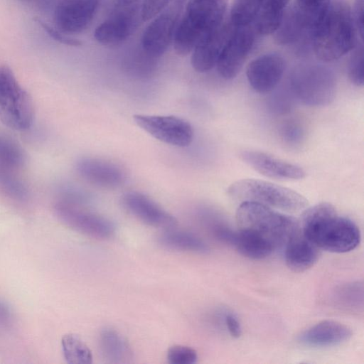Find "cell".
<instances>
[{"instance_id": "f1b7e54d", "label": "cell", "mask_w": 364, "mask_h": 364, "mask_svg": "<svg viewBox=\"0 0 364 364\" xmlns=\"http://www.w3.org/2000/svg\"><path fill=\"white\" fill-rule=\"evenodd\" d=\"M260 0H236L230 11L229 20L233 27L252 24Z\"/></svg>"}, {"instance_id": "52a82bcc", "label": "cell", "mask_w": 364, "mask_h": 364, "mask_svg": "<svg viewBox=\"0 0 364 364\" xmlns=\"http://www.w3.org/2000/svg\"><path fill=\"white\" fill-rule=\"evenodd\" d=\"M144 0H113L107 18L97 26L101 40L114 46L127 40L144 22Z\"/></svg>"}, {"instance_id": "603a6c76", "label": "cell", "mask_w": 364, "mask_h": 364, "mask_svg": "<svg viewBox=\"0 0 364 364\" xmlns=\"http://www.w3.org/2000/svg\"><path fill=\"white\" fill-rule=\"evenodd\" d=\"M289 0H260L252 26L258 34H274L278 28Z\"/></svg>"}, {"instance_id": "8d00e7d4", "label": "cell", "mask_w": 364, "mask_h": 364, "mask_svg": "<svg viewBox=\"0 0 364 364\" xmlns=\"http://www.w3.org/2000/svg\"><path fill=\"white\" fill-rule=\"evenodd\" d=\"M225 322L227 328L232 338H237L241 336V326L238 319L234 314H226L225 316Z\"/></svg>"}, {"instance_id": "9a60e30c", "label": "cell", "mask_w": 364, "mask_h": 364, "mask_svg": "<svg viewBox=\"0 0 364 364\" xmlns=\"http://www.w3.org/2000/svg\"><path fill=\"white\" fill-rule=\"evenodd\" d=\"M285 70L284 58L277 53L263 54L252 60L246 69L249 85L257 92L272 91L280 82Z\"/></svg>"}, {"instance_id": "d6986e66", "label": "cell", "mask_w": 364, "mask_h": 364, "mask_svg": "<svg viewBox=\"0 0 364 364\" xmlns=\"http://www.w3.org/2000/svg\"><path fill=\"white\" fill-rule=\"evenodd\" d=\"M351 336L352 331L347 326L326 320L304 331L299 336V341L313 348L331 347L347 341Z\"/></svg>"}, {"instance_id": "8992f818", "label": "cell", "mask_w": 364, "mask_h": 364, "mask_svg": "<svg viewBox=\"0 0 364 364\" xmlns=\"http://www.w3.org/2000/svg\"><path fill=\"white\" fill-rule=\"evenodd\" d=\"M33 118L31 95L9 66H0V122L10 129L23 131L31 127Z\"/></svg>"}, {"instance_id": "7402d4cb", "label": "cell", "mask_w": 364, "mask_h": 364, "mask_svg": "<svg viewBox=\"0 0 364 364\" xmlns=\"http://www.w3.org/2000/svg\"><path fill=\"white\" fill-rule=\"evenodd\" d=\"M310 26L307 19L294 5L287 8L282 20L274 33V41L279 45H289L302 37H309Z\"/></svg>"}, {"instance_id": "f35d334b", "label": "cell", "mask_w": 364, "mask_h": 364, "mask_svg": "<svg viewBox=\"0 0 364 364\" xmlns=\"http://www.w3.org/2000/svg\"><path fill=\"white\" fill-rule=\"evenodd\" d=\"M21 1H28V0H21Z\"/></svg>"}, {"instance_id": "ac0fdd59", "label": "cell", "mask_w": 364, "mask_h": 364, "mask_svg": "<svg viewBox=\"0 0 364 364\" xmlns=\"http://www.w3.org/2000/svg\"><path fill=\"white\" fill-rule=\"evenodd\" d=\"M75 168L84 180L102 188H117L126 180V173L120 166L102 159L82 158L76 162Z\"/></svg>"}, {"instance_id": "836d02e7", "label": "cell", "mask_w": 364, "mask_h": 364, "mask_svg": "<svg viewBox=\"0 0 364 364\" xmlns=\"http://www.w3.org/2000/svg\"><path fill=\"white\" fill-rule=\"evenodd\" d=\"M172 0H144L142 6V19L147 21L154 18L161 12Z\"/></svg>"}, {"instance_id": "ffe728a7", "label": "cell", "mask_w": 364, "mask_h": 364, "mask_svg": "<svg viewBox=\"0 0 364 364\" xmlns=\"http://www.w3.org/2000/svg\"><path fill=\"white\" fill-rule=\"evenodd\" d=\"M319 248L299 230L284 245V259L287 267L294 272H304L317 262Z\"/></svg>"}, {"instance_id": "30bf717a", "label": "cell", "mask_w": 364, "mask_h": 364, "mask_svg": "<svg viewBox=\"0 0 364 364\" xmlns=\"http://www.w3.org/2000/svg\"><path fill=\"white\" fill-rule=\"evenodd\" d=\"M135 123L154 138L171 146H189L194 136L192 125L173 115L134 114Z\"/></svg>"}, {"instance_id": "e575fe53", "label": "cell", "mask_w": 364, "mask_h": 364, "mask_svg": "<svg viewBox=\"0 0 364 364\" xmlns=\"http://www.w3.org/2000/svg\"><path fill=\"white\" fill-rule=\"evenodd\" d=\"M37 21L41 24V26L43 28V29L48 33V35L53 38L55 41L70 46H80L82 45V42L77 39L70 38L65 35H63L62 32L58 30H55L46 23L42 22L40 20H37Z\"/></svg>"}, {"instance_id": "4316f807", "label": "cell", "mask_w": 364, "mask_h": 364, "mask_svg": "<svg viewBox=\"0 0 364 364\" xmlns=\"http://www.w3.org/2000/svg\"><path fill=\"white\" fill-rule=\"evenodd\" d=\"M64 358L70 364H91L92 355L82 339L75 333H66L61 339Z\"/></svg>"}, {"instance_id": "484cf974", "label": "cell", "mask_w": 364, "mask_h": 364, "mask_svg": "<svg viewBox=\"0 0 364 364\" xmlns=\"http://www.w3.org/2000/svg\"><path fill=\"white\" fill-rule=\"evenodd\" d=\"M363 283L353 282L338 287L333 294V300L342 309L359 311L363 308Z\"/></svg>"}, {"instance_id": "e0dca14e", "label": "cell", "mask_w": 364, "mask_h": 364, "mask_svg": "<svg viewBox=\"0 0 364 364\" xmlns=\"http://www.w3.org/2000/svg\"><path fill=\"white\" fill-rule=\"evenodd\" d=\"M123 207L141 222L156 228L171 229L176 219L146 195L131 191L122 198Z\"/></svg>"}, {"instance_id": "5bb4252c", "label": "cell", "mask_w": 364, "mask_h": 364, "mask_svg": "<svg viewBox=\"0 0 364 364\" xmlns=\"http://www.w3.org/2000/svg\"><path fill=\"white\" fill-rule=\"evenodd\" d=\"M102 0H60L54 11L58 30L65 33H79L93 21Z\"/></svg>"}, {"instance_id": "3957f363", "label": "cell", "mask_w": 364, "mask_h": 364, "mask_svg": "<svg viewBox=\"0 0 364 364\" xmlns=\"http://www.w3.org/2000/svg\"><path fill=\"white\" fill-rule=\"evenodd\" d=\"M228 0H188L173 38L180 56L191 53L200 38L226 17Z\"/></svg>"}, {"instance_id": "d4e9b609", "label": "cell", "mask_w": 364, "mask_h": 364, "mask_svg": "<svg viewBox=\"0 0 364 364\" xmlns=\"http://www.w3.org/2000/svg\"><path fill=\"white\" fill-rule=\"evenodd\" d=\"M163 247L179 251L204 254L209 251L207 244L197 235L182 231L168 230L158 237Z\"/></svg>"}, {"instance_id": "4dcf8cb0", "label": "cell", "mask_w": 364, "mask_h": 364, "mask_svg": "<svg viewBox=\"0 0 364 364\" xmlns=\"http://www.w3.org/2000/svg\"><path fill=\"white\" fill-rule=\"evenodd\" d=\"M331 0H296L295 6L307 19L310 34L318 20L324 12Z\"/></svg>"}, {"instance_id": "7c38bea8", "label": "cell", "mask_w": 364, "mask_h": 364, "mask_svg": "<svg viewBox=\"0 0 364 364\" xmlns=\"http://www.w3.org/2000/svg\"><path fill=\"white\" fill-rule=\"evenodd\" d=\"M54 212L57 218L67 226L95 238H108L115 227L109 219L79 208L75 204L60 201L55 204Z\"/></svg>"}, {"instance_id": "277c9868", "label": "cell", "mask_w": 364, "mask_h": 364, "mask_svg": "<svg viewBox=\"0 0 364 364\" xmlns=\"http://www.w3.org/2000/svg\"><path fill=\"white\" fill-rule=\"evenodd\" d=\"M236 221L240 229L262 235L274 247L285 245L300 230L294 217L255 202L240 203L236 211Z\"/></svg>"}, {"instance_id": "7a4b0ae2", "label": "cell", "mask_w": 364, "mask_h": 364, "mask_svg": "<svg viewBox=\"0 0 364 364\" xmlns=\"http://www.w3.org/2000/svg\"><path fill=\"white\" fill-rule=\"evenodd\" d=\"M316 56L323 62L339 59L355 46L358 33L351 8L345 0H331L311 35Z\"/></svg>"}, {"instance_id": "4fadbf2b", "label": "cell", "mask_w": 364, "mask_h": 364, "mask_svg": "<svg viewBox=\"0 0 364 364\" xmlns=\"http://www.w3.org/2000/svg\"><path fill=\"white\" fill-rule=\"evenodd\" d=\"M234 30L229 18L207 31L191 51V63L198 73H205L216 66L219 56Z\"/></svg>"}, {"instance_id": "d6a6232c", "label": "cell", "mask_w": 364, "mask_h": 364, "mask_svg": "<svg viewBox=\"0 0 364 364\" xmlns=\"http://www.w3.org/2000/svg\"><path fill=\"white\" fill-rule=\"evenodd\" d=\"M0 184L10 195L18 198H23L27 192L24 184L13 172H0Z\"/></svg>"}, {"instance_id": "8fae6325", "label": "cell", "mask_w": 364, "mask_h": 364, "mask_svg": "<svg viewBox=\"0 0 364 364\" xmlns=\"http://www.w3.org/2000/svg\"><path fill=\"white\" fill-rule=\"evenodd\" d=\"M256 33L252 24L234 27L216 64L223 78L232 80L240 72L252 49Z\"/></svg>"}, {"instance_id": "f546056e", "label": "cell", "mask_w": 364, "mask_h": 364, "mask_svg": "<svg viewBox=\"0 0 364 364\" xmlns=\"http://www.w3.org/2000/svg\"><path fill=\"white\" fill-rule=\"evenodd\" d=\"M350 52V55L348 63V78L353 85L362 87L364 84L363 41L358 40Z\"/></svg>"}, {"instance_id": "6da1fadb", "label": "cell", "mask_w": 364, "mask_h": 364, "mask_svg": "<svg viewBox=\"0 0 364 364\" xmlns=\"http://www.w3.org/2000/svg\"><path fill=\"white\" fill-rule=\"evenodd\" d=\"M301 232L319 249L345 253L360 242V231L350 219L338 214L333 205L321 203L306 208L302 216Z\"/></svg>"}, {"instance_id": "74e56055", "label": "cell", "mask_w": 364, "mask_h": 364, "mask_svg": "<svg viewBox=\"0 0 364 364\" xmlns=\"http://www.w3.org/2000/svg\"><path fill=\"white\" fill-rule=\"evenodd\" d=\"M283 136L289 142L296 143L302 136V132L297 125L288 124L283 131Z\"/></svg>"}, {"instance_id": "2e32d148", "label": "cell", "mask_w": 364, "mask_h": 364, "mask_svg": "<svg viewBox=\"0 0 364 364\" xmlns=\"http://www.w3.org/2000/svg\"><path fill=\"white\" fill-rule=\"evenodd\" d=\"M240 158L250 167L260 174L281 181L300 180L306 176L299 166L256 150H244Z\"/></svg>"}, {"instance_id": "83f0119b", "label": "cell", "mask_w": 364, "mask_h": 364, "mask_svg": "<svg viewBox=\"0 0 364 364\" xmlns=\"http://www.w3.org/2000/svg\"><path fill=\"white\" fill-rule=\"evenodd\" d=\"M24 154L12 139L0 135V172H13L22 166Z\"/></svg>"}, {"instance_id": "cb8c5ba5", "label": "cell", "mask_w": 364, "mask_h": 364, "mask_svg": "<svg viewBox=\"0 0 364 364\" xmlns=\"http://www.w3.org/2000/svg\"><path fill=\"white\" fill-rule=\"evenodd\" d=\"M99 346L103 358L111 363H128L133 353L127 341L110 328L103 329L99 336Z\"/></svg>"}, {"instance_id": "44dd1931", "label": "cell", "mask_w": 364, "mask_h": 364, "mask_svg": "<svg viewBox=\"0 0 364 364\" xmlns=\"http://www.w3.org/2000/svg\"><path fill=\"white\" fill-rule=\"evenodd\" d=\"M229 245L233 246L240 255L252 259L268 257L274 248L267 239L244 229L233 231Z\"/></svg>"}, {"instance_id": "ba28073f", "label": "cell", "mask_w": 364, "mask_h": 364, "mask_svg": "<svg viewBox=\"0 0 364 364\" xmlns=\"http://www.w3.org/2000/svg\"><path fill=\"white\" fill-rule=\"evenodd\" d=\"M294 96L303 104L323 107L331 103L336 96V84L327 70L313 68L296 72L291 79Z\"/></svg>"}, {"instance_id": "9c48e42d", "label": "cell", "mask_w": 364, "mask_h": 364, "mask_svg": "<svg viewBox=\"0 0 364 364\" xmlns=\"http://www.w3.org/2000/svg\"><path fill=\"white\" fill-rule=\"evenodd\" d=\"M188 0H172L147 26L141 36L143 50L160 57L173 43L176 31Z\"/></svg>"}, {"instance_id": "d590c367", "label": "cell", "mask_w": 364, "mask_h": 364, "mask_svg": "<svg viewBox=\"0 0 364 364\" xmlns=\"http://www.w3.org/2000/svg\"><path fill=\"white\" fill-rule=\"evenodd\" d=\"M363 11L364 0H355L352 11V16L358 35L363 41L364 26H363Z\"/></svg>"}, {"instance_id": "5b68a950", "label": "cell", "mask_w": 364, "mask_h": 364, "mask_svg": "<svg viewBox=\"0 0 364 364\" xmlns=\"http://www.w3.org/2000/svg\"><path fill=\"white\" fill-rule=\"evenodd\" d=\"M228 193L240 203L255 202L288 213L300 212L309 206L308 200L298 192L259 179L238 180L228 187Z\"/></svg>"}, {"instance_id": "1f68e13d", "label": "cell", "mask_w": 364, "mask_h": 364, "mask_svg": "<svg viewBox=\"0 0 364 364\" xmlns=\"http://www.w3.org/2000/svg\"><path fill=\"white\" fill-rule=\"evenodd\" d=\"M197 360L196 351L188 346L175 345L167 351V360L171 364H193Z\"/></svg>"}]
</instances>
